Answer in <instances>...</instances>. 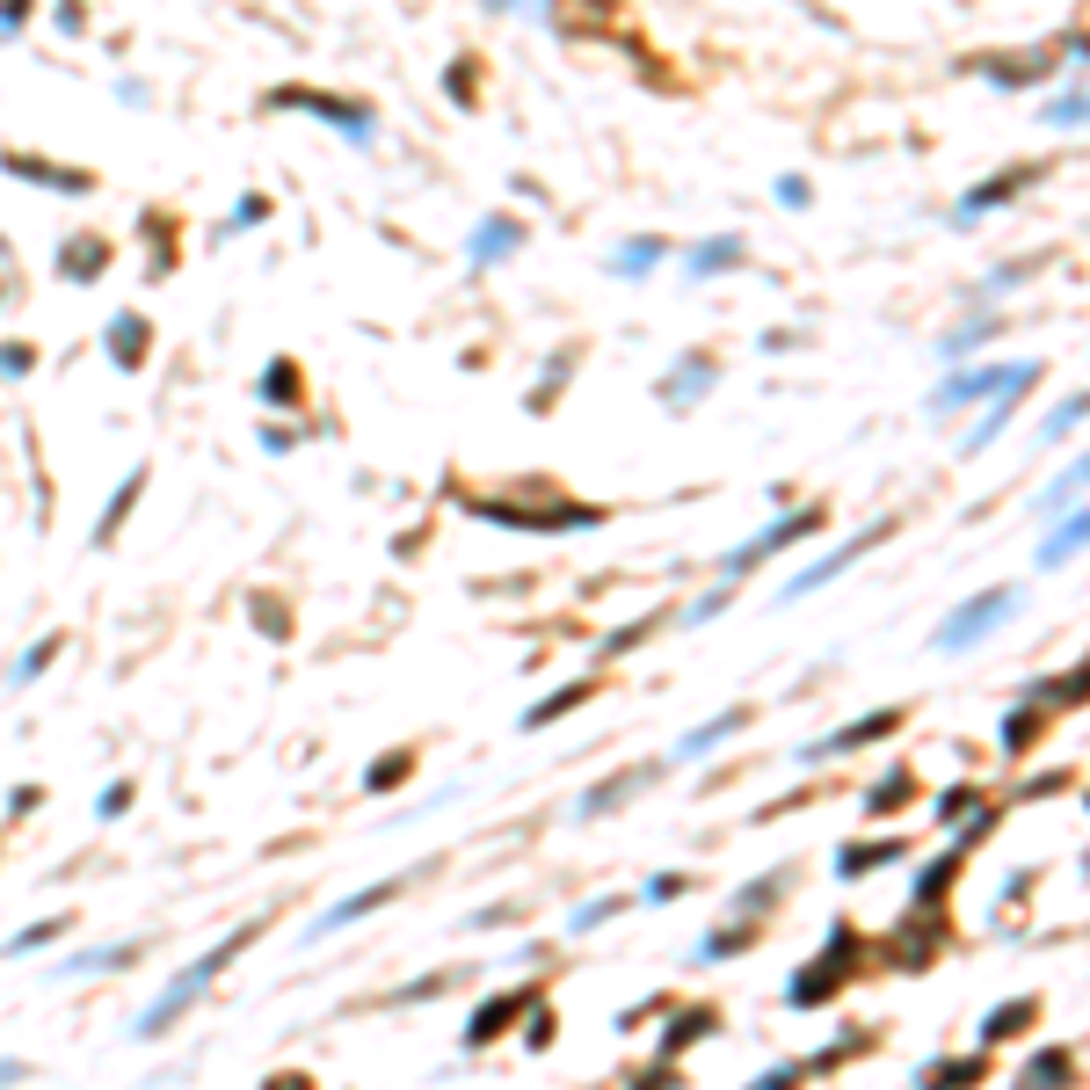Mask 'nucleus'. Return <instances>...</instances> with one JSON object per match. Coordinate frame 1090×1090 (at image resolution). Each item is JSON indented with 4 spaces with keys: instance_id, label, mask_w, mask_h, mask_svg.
<instances>
[{
    "instance_id": "6",
    "label": "nucleus",
    "mask_w": 1090,
    "mask_h": 1090,
    "mask_svg": "<svg viewBox=\"0 0 1090 1090\" xmlns=\"http://www.w3.org/2000/svg\"><path fill=\"white\" fill-rule=\"evenodd\" d=\"M807 531H822V509H793V517H785V523H771L763 538H749V546H734V553H727V574H749L756 560H771L779 546H800Z\"/></svg>"
},
{
    "instance_id": "34",
    "label": "nucleus",
    "mask_w": 1090,
    "mask_h": 1090,
    "mask_svg": "<svg viewBox=\"0 0 1090 1090\" xmlns=\"http://www.w3.org/2000/svg\"><path fill=\"white\" fill-rule=\"evenodd\" d=\"M779 872H771V880H756V887H742V901H734V909H749V917H763V901H779Z\"/></svg>"
},
{
    "instance_id": "7",
    "label": "nucleus",
    "mask_w": 1090,
    "mask_h": 1090,
    "mask_svg": "<svg viewBox=\"0 0 1090 1090\" xmlns=\"http://www.w3.org/2000/svg\"><path fill=\"white\" fill-rule=\"evenodd\" d=\"M1033 379H1039V363H1033V371H1025V379H1010L1004 393H996V408H988V415H982V422H974V430H967V444H960V458H982V451H988V444H996V436L1010 430V415H1018V400H1025V385H1033Z\"/></svg>"
},
{
    "instance_id": "41",
    "label": "nucleus",
    "mask_w": 1090,
    "mask_h": 1090,
    "mask_svg": "<svg viewBox=\"0 0 1090 1090\" xmlns=\"http://www.w3.org/2000/svg\"><path fill=\"white\" fill-rule=\"evenodd\" d=\"M1033 1076H1039V1083H1047V1076L1061 1083V1076H1069V1055H1061V1047H1055V1055H1033Z\"/></svg>"
},
{
    "instance_id": "1",
    "label": "nucleus",
    "mask_w": 1090,
    "mask_h": 1090,
    "mask_svg": "<svg viewBox=\"0 0 1090 1090\" xmlns=\"http://www.w3.org/2000/svg\"><path fill=\"white\" fill-rule=\"evenodd\" d=\"M255 931H262V923H247V931L219 938V945H211L204 960H197V967L182 974V982H168V988H160V1004H154V1010H146V1018H139V1039H160V1033H168V1025L182 1018V1010H190V1004H197V996H204L211 982H219V967H233V952H241V945H247V938H255Z\"/></svg>"
},
{
    "instance_id": "39",
    "label": "nucleus",
    "mask_w": 1090,
    "mask_h": 1090,
    "mask_svg": "<svg viewBox=\"0 0 1090 1090\" xmlns=\"http://www.w3.org/2000/svg\"><path fill=\"white\" fill-rule=\"evenodd\" d=\"M982 335H996V320H974V328H960V335H952V342H945V357H960V349H974V342H982Z\"/></svg>"
},
{
    "instance_id": "9",
    "label": "nucleus",
    "mask_w": 1090,
    "mask_h": 1090,
    "mask_svg": "<svg viewBox=\"0 0 1090 1090\" xmlns=\"http://www.w3.org/2000/svg\"><path fill=\"white\" fill-rule=\"evenodd\" d=\"M844 952H850V931H836L829 960H814L807 974H793V988H785V996H793V1004H822V996H829V988L844 982Z\"/></svg>"
},
{
    "instance_id": "3",
    "label": "nucleus",
    "mask_w": 1090,
    "mask_h": 1090,
    "mask_svg": "<svg viewBox=\"0 0 1090 1090\" xmlns=\"http://www.w3.org/2000/svg\"><path fill=\"white\" fill-rule=\"evenodd\" d=\"M1025 371H1033V363H982V371H952V379L931 393V415H960V408H974V400L1004 393V385L1025 379Z\"/></svg>"
},
{
    "instance_id": "10",
    "label": "nucleus",
    "mask_w": 1090,
    "mask_h": 1090,
    "mask_svg": "<svg viewBox=\"0 0 1090 1090\" xmlns=\"http://www.w3.org/2000/svg\"><path fill=\"white\" fill-rule=\"evenodd\" d=\"M523 1004H531V988H509V996L480 1004V1010H473V1025H466V1047H487V1039H502V1033H509V1018H523Z\"/></svg>"
},
{
    "instance_id": "32",
    "label": "nucleus",
    "mask_w": 1090,
    "mask_h": 1090,
    "mask_svg": "<svg viewBox=\"0 0 1090 1090\" xmlns=\"http://www.w3.org/2000/svg\"><path fill=\"white\" fill-rule=\"evenodd\" d=\"M706 385H712V363H684V371L669 379V408H684V400L706 393Z\"/></svg>"
},
{
    "instance_id": "44",
    "label": "nucleus",
    "mask_w": 1090,
    "mask_h": 1090,
    "mask_svg": "<svg viewBox=\"0 0 1090 1090\" xmlns=\"http://www.w3.org/2000/svg\"><path fill=\"white\" fill-rule=\"evenodd\" d=\"M684 895V872H662V880H647V901H676Z\"/></svg>"
},
{
    "instance_id": "23",
    "label": "nucleus",
    "mask_w": 1090,
    "mask_h": 1090,
    "mask_svg": "<svg viewBox=\"0 0 1090 1090\" xmlns=\"http://www.w3.org/2000/svg\"><path fill=\"white\" fill-rule=\"evenodd\" d=\"M1025 1018H1033V1004L1025 996H1010V1004H996L982 1018V1039H1010V1033H1025Z\"/></svg>"
},
{
    "instance_id": "48",
    "label": "nucleus",
    "mask_w": 1090,
    "mask_h": 1090,
    "mask_svg": "<svg viewBox=\"0 0 1090 1090\" xmlns=\"http://www.w3.org/2000/svg\"><path fill=\"white\" fill-rule=\"evenodd\" d=\"M487 8H531V0H487Z\"/></svg>"
},
{
    "instance_id": "8",
    "label": "nucleus",
    "mask_w": 1090,
    "mask_h": 1090,
    "mask_svg": "<svg viewBox=\"0 0 1090 1090\" xmlns=\"http://www.w3.org/2000/svg\"><path fill=\"white\" fill-rule=\"evenodd\" d=\"M895 727H901V712L887 706V712H872V720H850L844 734H829V742H807L800 763H829V756H844V749H866V742H880V734H895Z\"/></svg>"
},
{
    "instance_id": "5",
    "label": "nucleus",
    "mask_w": 1090,
    "mask_h": 1090,
    "mask_svg": "<svg viewBox=\"0 0 1090 1090\" xmlns=\"http://www.w3.org/2000/svg\"><path fill=\"white\" fill-rule=\"evenodd\" d=\"M269 103H277V109H313V117H328L335 131H349V139H371V109L335 103V95H320V87H277Z\"/></svg>"
},
{
    "instance_id": "35",
    "label": "nucleus",
    "mask_w": 1090,
    "mask_h": 1090,
    "mask_svg": "<svg viewBox=\"0 0 1090 1090\" xmlns=\"http://www.w3.org/2000/svg\"><path fill=\"white\" fill-rule=\"evenodd\" d=\"M1047 124H1090V95H1069V103H1047Z\"/></svg>"
},
{
    "instance_id": "11",
    "label": "nucleus",
    "mask_w": 1090,
    "mask_h": 1090,
    "mask_svg": "<svg viewBox=\"0 0 1090 1090\" xmlns=\"http://www.w3.org/2000/svg\"><path fill=\"white\" fill-rule=\"evenodd\" d=\"M1083 546H1090V509H1076V517L1061 509V523H1055L1047 538H1039V568H1061V560H1069V553H1083Z\"/></svg>"
},
{
    "instance_id": "42",
    "label": "nucleus",
    "mask_w": 1090,
    "mask_h": 1090,
    "mask_svg": "<svg viewBox=\"0 0 1090 1090\" xmlns=\"http://www.w3.org/2000/svg\"><path fill=\"white\" fill-rule=\"evenodd\" d=\"M923 1076H945V1083H967V1076H982V1061H938V1069H923Z\"/></svg>"
},
{
    "instance_id": "27",
    "label": "nucleus",
    "mask_w": 1090,
    "mask_h": 1090,
    "mask_svg": "<svg viewBox=\"0 0 1090 1090\" xmlns=\"http://www.w3.org/2000/svg\"><path fill=\"white\" fill-rule=\"evenodd\" d=\"M262 400H269V408H284V400H298V363H269V371H262Z\"/></svg>"
},
{
    "instance_id": "37",
    "label": "nucleus",
    "mask_w": 1090,
    "mask_h": 1090,
    "mask_svg": "<svg viewBox=\"0 0 1090 1090\" xmlns=\"http://www.w3.org/2000/svg\"><path fill=\"white\" fill-rule=\"evenodd\" d=\"M625 901H589V909H574V931H596V923H611Z\"/></svg>"
},
{
    "instance_id": "36",
    "label": "nucleus",
    "mask_w": 1090,
    "mask_h": 1090,
    "mask_svg": "<svg viewBox=\"0 0 1090 1090\" xmlns=\"http://www.w3.org/2000/svg\"><path fill=\"white\" fill-rule=\"evenodd\" d=\"M59 931H66V917H44V923H30V931H22L8 952H30V945H44V938H59Z\"/></svg>"
},
{
    "instance_id": "40",
    "label": "nucleus",
    "mask_w": 1090,
    "mask_h": 1090,
    "mask_svg": "<svg viewBox=\"0 0 1090 1090\" xmlns=\"http://www.w3.org/2000/svg\"><path fill=\"white\" fill-rule=\"evenodd\" d=\"M30 22V0H0V36H15Z\"/></svg>"
},
{
    "instance_id": "21",
    "label": "nucleus",
    "mask_w": 1090,
    "mask_h": 1090,
    "mask_svg": "<svg viewBox=\"0 0 1090 1090\" xmlns=\"http://www.w3.org/2000/svg\"><path fill=\"white\" fill-rule=\"evenodd\" d=\"M8 168L30 174V182H52V190H73V197L87 190V174H81V168H44V160H22V154H8Z\"/></svg>"
},
{
    "instance_id": "2",
    "label": "nucleus",
    "mask_w": 1090,
    "mask_h": 1090,
    "mask_svg": "<svg viewBox=\"0 0 1090 1090\" xmlns=\"http://www.w3.org/2000/svg\"><path fill=\"white\" fill-rule=\"evenodd\" d=\"M1010 611H1018V589H982V596H967V604H960L945 625H938L931 647H938V655H967V647L982 641V633H996Z\"/></svg>"
},
{
    "instance_id": "29",
    "label": "nucleus",
    "mask_w": 1090,
    "mask_h": 1090,
    "mask_svg": "<svg viewBox=\"0 0 1090 1090\" xmlns=\"http://www.w3.org/2000/svg\"><path fill=\"white\" fill-rule=\"evenodd\" d=\"M1033 734H1039V706H1018V712L1004 720V749H1010V756H1025V749H1033Z\"/></svg>"
},
{
    "instance_id": "22",
    "label": "nucleus",
    "mask_w": 1090,
    "mask_h": 1090,
    "mask_svg": "<svg viewBox=\"0 0 1090 1090\" xmlns=\"http://www.w3.org/2000/svg\"><path fill=\"white\" fill-rule=\"evenodd\" d=\"M582 698H589V684H568V691H553V698H538V706H531V712H523V727H553V720H560V712H574V706H582Z\"/></svg>"
},
{
    "instance_id": "25",
    "label": "nucleus",
    "mask_w": 1090,
    "mask_h": 1090,
    "mask_svg": "<svg viewBox=\"0 0 1090 1090\" xmlns=\"http://www.w3.org/2000/svg\"><path fill=\"white\" fill-rule=\"evenodd\" d=\"M1083 415H1090V393H1076V400H1061L1055 415L1039 422V444H1061V436H1069V430H1076V422H1083Z\"/></svg>"
},
{
    "instance_id": "31",
    "label": "nucleus",
    "mask_w": 1090,
    "mask_h": 1090,
    "mask_svg": "<svg viewBox=\"0 0 1090 1090\" xmlns=\"http://www.w3.org/2000/svg\"><path fill=\"white\" fill-rule=\"evenodd\" d=\"M901 800H909V771H895V779L872 785V793H866V814H895Z\"/></svg>"
},
{
    "instance_id": "18",
    "label": "nucleus",
    "mask_w": 1090,
    "mask_h": 1090,
    "mask_svg": "<svg viewBox=\"0 0 1090 1090\" xmlns=\"http://www.w3.org/2000/svg\"><path fill=\"white\" fill-rule=\"evenodd\" d=\"M109 357H117L124 371H139V363H146V320H139V313H124L117 328H109Z\"/></svg>"
},
{
    "instance_id": "33",
    "label": "nucleus",
    "mask_w": 1090,
    "mask_h": 1090,
    "mask_svg": "<svg viewBox=\"0 0 1090 1090\" xmlns=\"http://www.w3.org/2000/svg\"><path fill=\"white\" fill-rule=\"evenodd\" d=\"M52 655H59V633H44V641H36V647H30V655H22V662H15V684H30V676H36V669H44V662H52Z\"/></svg>"
},
{
    "instance_id": "15",
    "label": "nucleus",
    "mask_w": 1090,
    "mask_h": 1090,
    "mask_svg": "<svg viewBox=\"0 0 1090 1090\" xmlns=\"http://www.w3.org/2000/svg\"><path fill=\"white\" fill-rule=\"evenodd\" d=\"M647 779H655V771H618V779H611V785H596V793H589V800H582V807H574V814H582V822H596V814H611V807H625V800L641 793V785H647Z\"/></svg>"
},
{
    "instance_id": "46",
    "label": "nucleus",
    "mask_w": 1090,
    "mask_h": 1090,
    "mask_svg": "<svg viewBox=\"0 0 1090 1090\" xmlns=\"http://www.w3.org/2000/svg\"><path fill=\"white\" fill-rule=\"evenodd\" d=\"M269 219V197H241V225H262Z\"/></svg>"
},
{
    "instance_id": "43",
    "label": "nucleus",
    "mask_w": 1090,
    "mask_h": 1090,
    "mask_svg": "<svg viewBox=\"0 0 1090 1090\" xmlns=\"http://www.w3.org/2000/svg\"><path fill=\"white\" fill-rule=\"evenodd\" d=\"M720 604H727V589H712V596H698V604L684 611V625H706V618H712V611H720Z\"/></svg>"
},
{
    "instance_id": "17",
    "label": "nucleus",
    "mask_w": 1090,
    "mask_h": 1090,
    "mask_svg": "<svg viewBox=\"0 0 1090 1090\" xmlns=\"http://www.w3.org/2000/svg\"><path fill=\"white\" fill-rule=\"evenodd\" d=\"M103 262H109V241H95V233H81V241H66L59 247V269H66V277H103Z\"/></svg>"
},
{
    "instance_id": "49",
    "label": "nucleus",
    "mask_w": 1090,
    "mask_h": 1090,
    "mask_svg": "<svg viewBox=\"0 0 1090 1090\" xmlns=\"http://www.w3.org/2000/svg\"><path fill=\"white\" fill-rule=\"evenodd\" d=\"M0 255H8V247H0Z\"/></svg>"
},
{
    "instance_id": "16",
    "label": "nucleus",
    "mask_w": 1090,
    "mask_h": 1090,
    "mask_svg": "<svg viewBox=\"0 0 1090 1090\" xmlns=\"http://www.w3.org/2000/svg\"><path fill=\"white\" fill-rule=\"evenodd\" d=\"M1083 487H1090V451L1076 458V466H1061L1055 480H1047V495H1039V517H1061V509H1069L1076 495H1083Z\"/></svg>"
},
{
    "instance_id": "30",
    "label": "nucleus",
    "mask_w": 1090,
    "mask_h": 1090,
    "mask_svg": "<svg viewBox=\"0 0 1090 1090\" xmlns=\"http://www.w3.org/2000/svg\"><path fill=\"white\" fill-rule=\"evenodd\" d=\"M655 262H662V241H625L618 247V277H647Z\"/></svg>"
},
{
    "instance_id": "13",
    "label": "nucleus",
    "mask_w": 1090,
    "mask_h": 1090,
    "mask_svg": "<svg viewBox=\"0 0 1090 1090\" xmlns=\"http://www.w3.org/2000/svg\"><path fill=\"white\" fill-rule=\"evenodd\" d=\"M400 887H408V880H379V887H363V895H349L342 909H328V917L313 923V938H328V931H342V923H357V917H371V909H385Z\"/></svg>"
},
{
    "instance_id": "20",
    "label": "nucleus",
    "mask_w": 1090,
    "mask_h": 1090,
    "mask_svg": "<svg viewBox=\"0 0 1090 1090\" xmlns=\"http://www.w3.org/2000/svg\"><path fill=\"white\" fill-rule=\"evenodd\" d=\"M408 771H415V749H385V756L371 763V771H363V793H393V785L408 779Z\"/></svg>"
},
{
    "instance_id": "28",
    "label": "nucleus",
    "mask_w": 1090,
    "mask_h": 1090,
    "mask_svg": "<svg viewBox=\"0 0 1090 1090\" xmlns=\"http://www.w3.org/2000/svg\"><path fill=\"white\" fill-rule=\"evenodd\" d=\"M139 487H146V466L131 473V480H124V487H117V502H109V517L95 523V546H109V538H117V523H124V509H131V495H139Z\"/></svg>"
},
{
    "instance_id": "14",
    "label": "nucleus",
    "mask_w": 1090,
    "mask_h": 1090,
    "mask_svg": "<svg viewBox=\"0 0 1090 1090\" xmlns=\"http://www.w3.org/2000/svg\"><path fill=\"white\" fill-rule=\"evenodd\" d=\"M901 850H909L901 836H872V844H850L844 858H836V872H844V880H858V872H880V866H895Z\"/></svg>"
},
{
    "instance_id": "26",
    "label": "nucleus",
    "mask_w": 1090,
    "mask_h": 1090,
    "mask_svg": "<svg viewBox=\"0 0 1090 1090\" xmlns=\"http://www.w3.org/2000/svg\"><path fill=\"white\" fill-rule=\"evenodd\" d=\"M706 1033H712V1010H684V1018H676V1033L662 1039V1055L676 1061V1055H684V1047H691V1039H706Z\"/></svg>"
},
{
    "instance_id": "4",
    "label": "nucleus",
    "mask_w": 1090,
    "mask_h": 1090,
    "mask_svg": "<svg viewBox=\"0 0 1090 1090\" xmlns=\"http://www.w3.org/2000/svg\"><path fill=\"white\" fill-rule=\"evenodd\" d=\"M880 538H887V531H880V523H872V531H858V538H844V546H836V553H829V560H814V568H800V574H793V582H785V604H800V596H814V589H829V582H836V574H844V568H850V560H866V553H872V546H880Z\"/></svg>"
},
{
    "instance_id": "12",
    "label": "nucleus",
    "mask_w": 1090,
    "mask_h": 1090,
    "mask_svg": "<svg viewBox=\"0 0 1090 1090\" xmlns=\"http://www.w3.org/2000/svg\"><path fill=\"white\" fill-rule=\"evenodd\" d=\"M742 720L749 712L742 706H727L720 720H706V727H691V734H684V742H676V763H698V756H712V749L727 742V734H742Z\"/></svg>"
},
{
    "instance_id": "38",
    "label": "nucleus",
    "mask_w": 1090,
    "mask_h": 1090,
    "mask_svg": "<svg viewBox=\"0 0 1090 1090\" xmlns=\"http://www.w3.org/2000/svg\"><path fill=\"white\" fill-rule=\"evenodd\" d=\"M967 807H974V785H952V793L938 800V822H960Z\"/></svg>"
},
{
    "instance_id": "45",
    "label": "nucleus",
    "mask_w": 1090,
    "mask_h": 1090,
    "mask_svg": "<svg viewBox=\"0 0 1090 1090\" xmlns=\"http://www.w3.org/2000/svg\"><path fill=\"white\" fill-rule=\"evenodd\" d=\"M30 363H36V357H30V349H22V342H15V349H0V371H15V379H22V371H30Z\"/></svg>"
},
{
    "instance_id": "24",
    "label": "nucleus",
    "mask_w": 1090,
    "mask_h": 1090,
    "mask_svg": "<svg viewBox=\"0 0 1090 1090\" xmlns=\"http://www.w3.org/2000/svg\"><path fill=\"white\" fill-rule=\"evenodd\" d=\"M523 233L509 219H495V225H480V233H473V262H495V255H509V247H517Z\"/></svg>"
},
{
    "instance_id": "19",
    "label": "nucleus",
    "mask_w": 1090,
    "mask_h": 1090,
    "mask_svg": "<svg viewBox=\"0 0 1090 1090\" xmlns=\"http://www.w3.org/2000/svg\"><path fill=\"white\" fill-rule=\"evenodd\" d=\"M734 262H742V241H734V233H720V241L691 247V277H720V269H734Z\"/></svg>"
},
{
    "instance_id": "47",
    "label": "nucleus",
    "mask_w": 1090,
    "mask_h": 1090,
    "mask_svg": "<svg viewBox=\"0 0 1090 1090\" xmlns=\"http://www.w3.org/2000/svg\"><path fill=\"white\" fill-rule=\"evenodd\" d=\"M1083 691H1090V662H1083V669L1069 676V698H1083Z\"/></svg>"
}]
</instances>
